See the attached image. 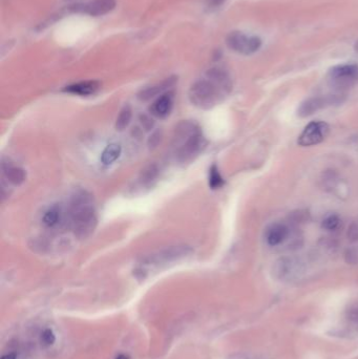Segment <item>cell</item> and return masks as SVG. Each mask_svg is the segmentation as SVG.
I'll list each match as a JSON object with an SVG mask.
<instances>
[{"label": "cell", "instance_id": "cell-1", "mask_svg": "<svg viewBox=\"0 0 358 359\" xmlns=\"http://www.w3.org/2000/svg\"><path fill=\"white\" fill-rule=\"evenodd\" d=\"M232 82L228 73L220 68L208 71L189 88L190 102L201 110H210L229 95Z\"/></svg>", "mask_w": 358, "mask_h": 359}, {"label": "cell", "instance_id": "cell-2", "mask_svg": "<svg viewBox=\"0 0 358 359\" xmlns=\"http://www.w3.org/2000/svg\"><path fill=\"white\" fill-rule=\"evenodd\" d=\"M206 144L207 142L201 128L195 122L184 121L179 124L173 138L174 154L179 162L187 163L193 161L202 153Z\"/></svg>", "mask_w": 358, "mask_h": 359}, {"label": "cell", "instance_id": "cell-3", "mask_svg": "<svg viewBox=\"0 0 358 359\" xmlns=\"http://www.w3.org/2000/svg\"><path fill=\"white\" fill-rule=\"evenodd\" d=\"M70 224L79 238H86L94 231L97 224L96 210L91 196L86 191H78L72 198L69 210Z\"/></svg>", "mask_w": 358, "mask_h": 359}, {"label": "cell", "instance_id": "cell-4", "mask_svg": "<svg viewBox=\"0 0 358 359\" xmlns=\"http://www.w3.org/2000/svg\"><path fill=\"white\" fill-rule=\"evenodd\" d=\"M194 252V249L188 245H174L169 246L154 252L142 258L141 265L143 267H159L167 265L169 263L178 262L186 258Z\"/></svg>", "mask_w": 358, "mask_h": 359}, {"label": "cell", "instance_id": "cell-5", "mask_svg": "<svg viewBox=\"0 0 358 359\" xmlns=\"http://www.w3.org/2000/svg\"><path fill=\"white\" fill-rule=\"evenodd\" d=\"M358 82V66L355 64H343L333 68L328 74V83L337 90L353 87Z\"/></svg>", "mask_w": 358, "mask_h": 359}, {"label": "cell", "instance_id": "cell-6", "mask_svg": "<svg viewBox=\"0 0 358 359\" xmlns=\"http://www.w3.org/2000/svg\"><path fill=\"white\" fill-rule=\"evenodd\" d=\"M226 43L232 51L243 55H250L261 47L262 41L259 37H249L240 32H232L228 35Z\"/></svg>", "mask_w": 358, "mask_h": 359}, {"label": "cell", "instance_id": "cell-7", "mask_svg": "<svg viewBox=\"0 0 358 359\" xmlns=\"http://www.w3.org/2000/svg\"><path fill=\"white\" fill-rule=\"evenodd\" d=\"M329 125L322 121H314L307 125L298 138L301 146L318 145L329 135Z\"/></svg>", "mask_w": 358, "mask_h": 359}, {"label": "cell", "instance_id": "cell-8", "mask_svg": "<svg viewBox=\"0 0 358 359\" xmlns=\"http://www.w3.org/2000/svg\"><path fill=\"white\" fill-rule=\"evenodd\" d=\"M273 270L279 279H293L303 272V264L293 257H282L274 265Z\"/></svg>", "mask_w": 358, "mask_h": 359}, {"label": "cell", "instance_id": "cell-9", "mask_svg": "<svg viewBox=\"0 0 358 359\" xmlns=\"http://www.w3.org/2000/svg\"><path fill=\"white\" fill-rule=\"evenodd\" d=\"M341 102V100L337 96L332 97H314L306 100L298 108V116L302 118H306L313 115L314 113L318 112L321 108H324L332 103Z\"/></svg>", "mask_w": 358, "mask_h": 359}, {"label": "cell", "instance_id": "cell-10", "mask_svg": "<svg viewBox=\"0 0 358 359\" xmlns=\"http://www.w3.org/2000/svg\"><path fill=\"white\" fill-rule=\"evenodd\" d=\"M291 231L290 228L284 223H274L266 230L265 239L268 245L276 247L284 244L288 239H290Z\"/></svg>", "mask_w": 358, "mask_h": 359}, {"label": "cell", "instance_id": "cell-11", "mask_svg": "<svg viewBox=\"0 0 358 359\" xmlns=\"http://www.w3.org/2000/svg\"><path fill=\"white\" fill-rule=\"evenodd\" d=\"M116 6V0H94L86 4L77 5L75 11L84 12L90 16H102L112 12Z\"/></svg>", "mask_w": 358, "mask_h": 359}, {"label": "cell", "instance_id": "cell-12", "mask_svg": "<svg viewBox=\"0 0 358 359\" xmlns=\"http://www.w3.org/2000/svg\"><path fill=\"white\" fill-rule=\"evenodd\" d=\"M99 88H100V83L98 81H82L66 86L64 88V91L74 95L89 96L97 93V90Z\"/></svg>", "mask_w": 358, "mask_h": 359}, {"label": "cell", "instance_id": "cell-13", "mask_svg": "<svg viewBox=\"0 0 358 359\" xmlns=\"http://www.w3.org/2000/svg\"><path fill=\"white\" fill-rule=\"evenodd\" d=\"M173 104V96L171 93L164 94L159 99L156 100V102L152 106V113L158 117V118H165L167 117L172 108Z\"/></svg>", "mask_w": 358, "mask_h": 359}, {"label": "cell", "instance_id": "cell-14", "mask_svg": "<svg viewBox=\"0 0 358 359\" xmlns=\"http://www.w3.org/2000/svg\"><path fill=\"white\" fill-rule=\"evenodd\" d=\"M2 171L6 180L14 185H20L27 178V173L18 166H14L11 163H2Z\"/></svg>", "mask_w": 358, "mask_h": 359}, {"label": "cell", "instance_id": "cell-15", "mask_svg": "<svg viewBox=\"0 0 358 359\" xmlns=\"http://www.w3.org/2000/svg\"><path fill=\"white\" fill-rule=\"evenodd\" d=\"M63 221V211L61 207L53 206L44 212L42 222L48 228H55L62 223Z\"/></svg>", "mask_w": 358, "mask_h": 359}, {"label": "cell", "instance_id": "cell-16", "mask_svg": "<svg viewBox=\"0 0 358 359\" xmlns=\"http://www.w3.org/2000/svg\"><path fill=\"white\" fill-rule=\"evenodd\" d=\"M121 146L118 143H112L107 145L101 155V162L104 165H111L116 160H118L121 155Z\"/></svg>", "mask_w": 358, "mask_h": 359}, {"label": "cell", "instance_id": "cell-17", "mask_svg": "<svg viewBox=\"0 0 358 359\" xmlns=\"http://www.w3.org/2000/svg\"><path fill=\"white\" fill-rule=\"evenodd\" d=\"M173 82H174V79L173 78H169V79H167L166 81L160 83V84L152 86V87H148V88L142 90V91H141V94L139 95V97H140V99H142V100H149V99H152L155 96H157V95H159L160 93H162V91L165 90L167 87L171 86L173 84Z\"/></svg>", "mask_w": 358, "mask_h": 359}, {"label": "cell", "instance_id": "cell-18", "mask_svg": "<svg viewBox=\"0 0 358 359\" xmlns=\"http://www.w3.org/2000/svg\"><path fill=\"white\" fill-rule=\"evenodd\" d=\"M131 113L132 112H131V108L129 105H126L122 108L118 116V118H117V122H116L117 129L123 130L124 128H126L128 126V124L131 120V115H132Z\"/></svg>", "mask_w": 358, "mask_h": 359}, {"label": "cell", "instance_id": "cell-19", "mask_svg": "<svg viewBox=\"0 0 358 359\" xmlns=\"http://www.w3.org/2000/svg\"><path fill=\"white\" fill-rule=\"evenodd\" d=\"M209 186L212 189H219L224 185V179L216 165H212L209 169Z\"/></svg>", "mask_w": 358, "mask_h": 359}, {"label": "cell", "instance_id": "cell-20", "mask_svg": "<svg viewBox=\"0 0 358 359\" xmlns=\"http://www.w3.org/2000/svg\"><path fill=\"white\" fill-rule=\"evenodd\" d=\"M158 168L156 165H151L146 167L144 169V171L141 174V183L143 185H151L154 181H156L157 177H158Z\"/></svg>", "mask_w": 358, "mask_h": 359}, {"label": "cell", "instance_id": "cell-21", "mask_svg": "<svg viewBox=\"0 0 358 359\" xmlns=\"http://www.w3.org/2000/svg\"><path fill=\"white\" fill-rule=\"evenodd\" d=\"M321 226L328 231H335L340 226V219L337 214H329L322 220Z\"/></svg>", "mask_w": 358, "mask_h": 359}, {"label": "cell", "instance_id": "cell-22", "mask_svg": "<svg viewBox=\"0 0 358 359\" xmlns=\"http://www.w3.org/2000/svg\"><path fill=\"white\" fill-rule=\"evenodd\" d=\"M345 260L350 265L358 264V243H355L346 250Z\"/></svg>", "mask_w": 358, "mask_h": 359}, {"label": "cell", "instance_id": "cell-23", "mask_svg": "<svg viewBox=\"0 0 358 359\" xmlns=\"http://www.w3.org/2000/svg\"><path fill=\"white\" fill-rule=\"evenodd\" d=\"M41 342L46 347L48 346H52L54 345V342L56 340V337H55V334L54 332L51 330V329H46L42 332V334H41Z\"/></svg>", "mask_w": 358, "mask_h": 359}, {"label": "cell", "instance_id": "cell-24", "mask_svg": "<svg viewBox=\"0 0 358 359\" xmlns=\"http://www.w3.org/2000/svg\"><path fill=\"white\" fill-rule=\"evenodd\" d=\"M348 238L351 239L353 243H358V222H355L351 225L348 231Z\"/></svg>", "mask_w": 358, "mask_h": 359}, {"label": "cell", "instance_id": "cell-25", "mask_svg": "<svg viewBox=\"0 0 358 359\" xmlns=\"http://www.w3.org/2000/svg\"><path fill=\"white\" fill-rule=\"evenodd\" d=\"M349 319L358 325V306H354L348 312Z\"/></svg>", "mask_w": 358, "mask_h": 359}, {"label": "cell", "instance_id": "cell-26", "mask_svg": "<svg viewBox=\"0 0 358 359\" xmlns=\"http://www.w3.org/2000/svg\"><path fill=\"white\" fill-rule=\"evenodd\" d=\"M224 1H225V0H207V3L209 6H219Z\"/></svg>", "mask_w": 358, "mask_h": 359}, {"label": "cell", "instance_id": "cell-27", "mask_svg": "<svg viewBox=\"0 0 358 359\" xmlns=\"http://www.w3.org/2000/svg\"><path fill=\"white\" fill-rule=\"evenodd\" d=\"M1 359H16V354L14 353H10V354H5L1 357Z\"/></svg>", "mask_w": 358, "mask_h": 359}, {"label": "cell", "instance_id": "cell-28", "mask_svg": "<svg viewBox=\"0 0 358 359\" xmlns=\"http://www.w3.org/2000/svg\"><path fill=\"white\" fill-rule=\"evenodd\" d=\"M116 359H128V357L125 355H119Z\"/></svg>", "mask_w": 358, "mask_h": 359}, {"label": "cell", "instance_id": "cell-29", "mask_svg": "<svg viewBox=\"0 0 358 359\" xmlns=\"http://www.w3.org/2000/svg\"><path fill=\"white\" fill-rule=\"evenodd\" d=\"M354 48H355V51L358 53V40L356 41V43H355V45H354Z\"/></svg>", "mask_w": 358, "mask_h": 359}]
</instances>
